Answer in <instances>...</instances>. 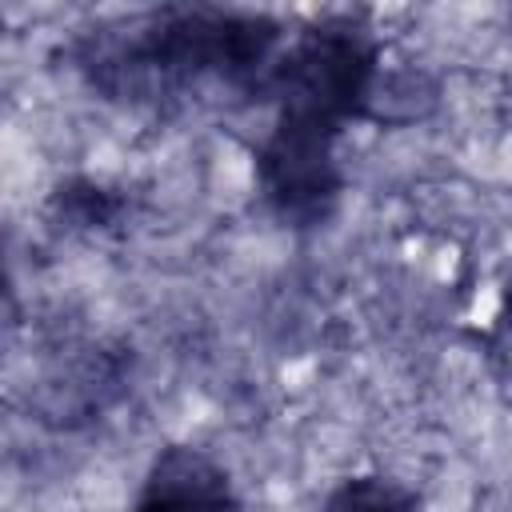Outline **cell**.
Segmentation results:
<instances>
[{"mask_svg":"<svg viewBox=\"0 0 512 512\" xmlns=\"http://www.w3.org/2000/svg\"><path fill=\"white\" fill-rule=\"evenodd\" d=\"M500 320H504V328L512 332V276H508V284H504V292H500Z\"/></svg>","mask_w":512,"mask_h":512,"instance_id":"7","label":"cell"},{"mask_svg":"<svg viewBox=\"0 0 512 512\" xmlns=\"http://www.w3.org/2000/svg\"><path fill=\"white\" fill-rule=\"evenodd\" d=\"M320 512H420V496L388 472H356L324 496Z\"/></svg>","mask_w":512,"mask_h":512,"instance_id":"6","label":"cell"},{"mask_svg":"<svg viewBox=\"0 0 512 512\" xmlns=\"http://www.w3.org/2000/svg\"><path fill=\"white\" fill-rule=\"evenodd\" d=\"M336 132L272 120L268 136L256 148V184L268 212L296 232L324 228L336 216L344 172L336 160Z\"/></svg>","mask_w":512,"mask_h":512,"instance_id":"3","label":"cell"},{"mask_svg":"<svg viewBox=\"0 0 512 512\" xmlns=\"http://www.w3.org/2000/svg\"><path fill=\"white\" fill-rule=\"evenodd\" d=\"M284 52V24L244 8H160L128 28L80 36L76 68L112 100L152 104L204 80L264 92Z\"/></svg>","mask_w":512,"mask_h":512,"instance_id":"1","label":"cell"},{"mask_svg":"<svg viewBox=\"0 0 512 512\" xmlns=\"http://www.w3.org/2000/svg\"><path fill=\"white\" fill-rule=\"evenodd\" d=\"M128 200L92 180V176H72V180H60L56 192H52V212L64 228H76V232H104V228H116L120 216H124Z\"/></svg>","mask_w":512,"mask_h":512,"instance_id":"5","label":"cell"},{"mask_svg":"<svg viewBox=\"0 0 512 512\" xmlns=\"http://www.w3.org/2000/svg\"><path fill=\"white\" fill-rule=\"evenodd\" d=\"M380 76L384 64L372 28L352 16H324L304 24L284 44L264 96L276 100L280 120L340 136L356 116L372 108Z\"/></svg>","mask_w":512,"mask_h":512,"instance_id":"2","label":"cell"},{"mask_svg":"<svg viewBox=\"0 0 512 512\" xmlns=\"http://www.w3.org/2000/svg\"><path fill=\"white\" fill-rule=\"evenodd\" d=\"M128 512H240L228 468L192 444H168L152 456Z\"/></svg>","mask_w":512,"mask_h":512,"instance_id":"4","label":"cell"}]
</instances>
